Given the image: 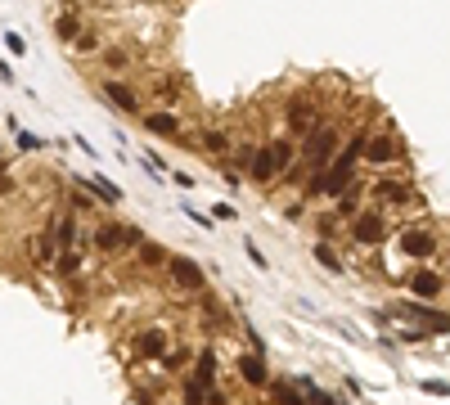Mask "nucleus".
Wrapping results in <instances>:
<instances>
[{
    "label": "nucleus",
    "instance_id": "393cba45",
    "mask_svg": "<svg viewBox=\"0 0 450 405\" xmlns=\"http://www.w3.org/2000/svg\"><path fill=\"white\" fill-rule=\"evenodd\" d=\"M208 149H225V135L221 131H208Z\"/></svg>",
    "mask_w": 450,
    "mask_h": 405
},
{
    "label": "nucleus",
    "instance_id": "dca6fc26",
    "mask_svg": "<svg viewBox=\"0 0 450 405\" xmlns=\"http://www.w3.org/2000/svg\"><path fill=\"white\" fill-rule=\"evenodd\" d=\"M54 239L64 243V248H72V243H77V221L64 216V221H59V230H54Z\"/></svg>",
    "mask_w": 450,
    "mask_h": 405
},
{
    "label": "nucleus",
    "instance_id": "9b49d317",
    "mask_svg": "<svg viewBox=\"0 0 450 405\" xmlns=\"http://www.w3.org/2000/svg\"><path fill=\"white\" fill-rule=\"evenodd\" d=\"M410 288H415L419 298H437V293H442V275H432V270H415Z\"/></svg>",
    "mask_w": 450,
    "mask_h": 405
},
{
    "label": "nucleus",
    "instance_id": "aec40b11",
    "mask_svg": "<svg viewBox=\"0 0 450 405\" xmlns=\"http://www.w3.org/2000/svg\"><path fill=\"white\" fill-rule=\"evenodd\" d=\"M315 257H320V262L329 266V270H343V262H338V257H333V248H324V243H320V248H315Z\"/></svg>",
    "mask_w": 450,
    "mask_h": 405
},
{
    "label": "nucleus",
    "instance_id": "412c9836",
    "mask_svg": "<svg viewBox=\"0 0 450 405\" xmlns=\"http://www.w3.org/2000/svg\"><path fill=\"white\" fill-rule=\"evenodd\" d=\"M104 64L108 68H122V64H126V50H104Z\"/></svg>",
    "mask_w": 450,
    "mask_h": 405
},
{
    "label": "nucleus",
    "instance_id": "39448f33",
    "mask_svg": "<svg viewBox=\"0 0 450 405\" xmlns=\"http://www.w3.org/2000/svg\"><path fill=\"white\" fill-rule=\"evenodd\" d=\"M167 270H172L176 288H189V293H199V288H203V270L194 266L189 257H172V262H167Z\"/></svg>",
    "mask_w": 450,
    "mask_h": 405
},
{
    "label": "nucleus",
    "instance_id": "9d476101",
    "mask_svg": "<svg viewBox=\"0 0 450 405\" xmlns=\"http://www.w3.org/2000/svg\"><path fill=\"white\" fill-rule=\"evenodd\" d=\"M401 248H405L410 257H428V252L437 248V239L428 235V230H410V235H405V239H401Z\"/></svg>",
    "mask_w": 450,
    "mask_h": 405
},
{
    "label": "nucleus",
    "instance_id": "f3484780",
    "mask_svg": "<svg viewBox=\"0 0 450 405\" xmlns=\"http://www.w3.org/2000/svg\"><path fill=\"white\" fill-rule=\"evenodd\" d=\"M162 342H167V338L158 334V329H149V334H140V351H144V356H158V351H162Z\"/></svg>",
    "mask_w": 450,
    "mask_h": 405
},
{
    "label": "nucleus",
    "instance_id": "2eb2a0df",
    "mask_svg": "<svg viewBox=\"0 0 450 405\" xmlns=\"http://www.w3.org/2000/svg\"><path fill=\"white\" fill-rule=\"evenodd\" d=\"M140 262H144V266H167L172 257L158 248V243H140Z\"/></svg>",
    "mask_w": 450,
    "mask_h": 405
},
{
    "label": "nucleus",
    "instance_id": "5701e85b",
    "mask_svg": "<svg viewBox=\"0 0 450 405\" xmlns=\"http://www.w3.org/2000/svg\"><path fill=\"white\" fill-rule=\"evenodd\" d=\"M5 45H9V54H23V50H28V45H23V36H14V32L5 36Z\"/></svg>",
    "mask_w": 450,
    "mask_h": 405
},
{
    "label": "nucleus",
    "instance_id": "6ab92c4d",
    "mask_svg": "<svg viewBox=\"0 0 450 405\" xmlns=\"http://www.w3.org/2000/svg\"><path fill=\"white\" fill-rule=\"evenodd\" d=\"M59 36H64V41L81 36V23H77V14H64V18H59Z\"/></svg>",
    "mask_w": 450,
    "mask_h": 405
},
{
    "label": "nucleus",
    "instance_id": "4468645a",
    "mask_svg": "<svg viewBox=\"0 0 450 405\" xmlns=\"http://www.w3.org/2000/svg\"><path fill=\"white\" fill-rule=\"evenodd\" d=\"M288 127H293V131H315L320 122H315V113H311L307 104H293V113H288Z\"/></svg>",
    "mask_w": 450,
    "mask_h": 405
},
{
    "label": "nucleus",
    "instance_id": "4be33fe9",
    "mask_svg": "<svg viewBox=\"0 0 450 405\" xmlns=\"http://www.w3.org/2000/svg\"><path fill=\"white\" fill-rule=\"evenodd\" d=\"M59 270H64V275H77V257L64 252V257H59Z\"/></svg>",
    "mask_w": 450,
    "mask_h": 405
},
{
    "label": "nucleus",
    "instance_id": "a211bd4d",
    "mask_svg": "<svg viewBox=\"0 0 450 405\" xmlns=\"http://www.w3.org/2000/svg\"><path fill=\"white\" fill-rule=\"evenodd\" d=\"M243 378H248L252 387H261V383H266V370H261V360H252V356H248V360H243Z\"/></svg>",
    "mask_w": 450,
    "mask_h": 405
},
{
    "label": "nucleus",
    "instance_id": "f8f14e48",
    "mask_svg": "<svg viewBox=\"0 0 450 405\" xmlns=\"http://www.w3.org/2000/svg\"><path fill=\"white\" fill-rule=\"evenodd\" d=\"M374 194H379V203H383V207H401V203L410 199V194H405V185H392V180H383V185L374 189Z\"/></svg>",
    "mask_w": 450,
    "mask_h": 405
},
{
    "label": "nucleus",
    "instance_id": "b1692460",
    "mask_svg": "<svg viewBox=\"0 0 450 405\" xmlns=\"http://www.w3.org/2000/svg\"><path fill=\"white\" fill-rule=\"evenodd\" d=\"M54 252V243H50V235H41V239H36V257H50Z\"/></svg>",
    "mask_w": 450,
    "mask_h": 405
},
{
    "label": "nucleus",
    "instance_id": "a878e982",
    "mask_svg": "<svg viewBox=\"0 0 450 405\" xmlns=\"http://www.w3.org/2000/svg\"><path fill=\"white\" fill-rule=\"evenodd\" d=\"M0 81H14V72H9V64L0 59Z\"/></svg>",
    "mask_w": 450,
    "mask_h": 405
},
{
    "label": "nucleus",
    "instance_id": "0eeeda50",
    "mask_svg": "<svg viewBox=\"0 0 450 405\" xmlns=\"http://www.w3.org/2000/svg\"><path fill=\"white\" fill-rule=\"evenodd\" d=\"M131 239H136V235H131V230H122V225H108V221H104L100 230H95V243H100L104 252H117V248H126Z\"/></svg>",
    "mask_w": 450,
    "mask_h": 405
},
{
    "label": "nucleus",
    "instance_id": "7ed1b4c3",
    "mask_svg": "<svg viewBox=\"0 0 450 405\" xmlns=\"http://www.w3.org/2000/svg\"><path fill=\"white\" fill-rule=\"evenodd\" d=\"M333 144H338V131H333V127H315V131H311V140H307V167H311V171H320L324 163H329Z\"/></svg>",
    "mask_w": 450,
    "mask_h": 405
},
{
    "label": "nucleus",
    "instance_id": "423d86ee",
    "mask_svg": "<svg viewBox=\"0 0 450 405\" xmlns=\"http://www.w3.org/2000/svg\"><path fill=\"white\" fill-rule=\"evenodd\" d=\"M365 158H369L374 167H387L396 158V140H392V135H374V140H365Z\"/></svg>",
    "mask_w": 450,
    "mask_h": 405
},
{
    "label": "nucleus",
    "instance_id": "20e7f679",
    "mask_svg": "<svg viewBox=\"0 0 450 405\" xmlns=\"http://www.w3.org/2000/svg\"><path fill=\"white\" fill-rule=\"evenodd\" d=\"M351 235H356V243H383L387 221H383L379 212H360L356 221H351Z\"/></svg>",
    "mask_w": 450,
    "mask_h": 405
},
{
    "label": "nucleus",
    "instance_id": "f257e3e1",
    "mask_svg": "<svg viewBox=\"0 0 450 405\" xmlns=\"http://www.w3.org/2000/svg\"><path fill=\"white\" fill-rule=\"evenodd\" d=\"M360 153H365V140L356 135V140H351L347 149L329 163V171H324V176H315V185H311V189H315V194H333V199H338V194H347V189H351V180H356V163H360Z\"/></svg>",
    "mask_w": 450,
    "mask_h": 405
},
{
    "label": "nucleus",
    "instance_id": "ddd939ff",
    "mask_svg": "<svg viewBox=\"0 0 450 405\" xmlns=\"http://www.w3.org/2000/svg\"><path fill=\"white\" fill-rule=\"evenodd\" d=\"M81 185H86L95 199H108V203H122V189L117 185H108V180H100V176H90V180H81Z\"/></svg>",
    "mask_w": 450,
    "mask_h": 405
},
{
    "label": "nucleus",
    "instance_id": "6e6552de",
    "mask_svg": "<svg viewBox=\"0 0 450 405\" xmlns=\"http://www.w3.org/2000/svg\"><path fill=\"white\" fill-rule=\"evenodd\" d=\"M104 100H113L122 113H140L136 90H131V86H122V81H108V86H104Z\"/></svg>",
    "mask_w": 450,
    "mask_h": 405
},
{
    "label": "nucleus",
    "instance_id": "f03ea898",
    "mask_svg": "<svg viewBox=\"0 0 450 405\" xmlns=\"http://www.w3.org/2000/svg\"><path fill=\"white\" fill-rule=\"evenodd\" d=\"M288 163H293V144H288V140H271L266 149L243 153V171H248L252 180H271V176H279Z\"/></svg>",
    "mask_w": 450,
    "mask_h": 405
},
{
    "label": "nucleus",
    "instance_id": "1a4fd4ad",
    "mask_svg": "<svg viewBox=\"0 0 450 405\" xmlns=\"http://www.w3.org/2000/svg\"><path fill=\"white\" fill-rule=\"evenodd\" d=\"M144 131L167 135V140H180V122L172 113H144Z\"/></svg>",
    "mask_w": 450,
    "mask_h": 405
}]
</instances>
